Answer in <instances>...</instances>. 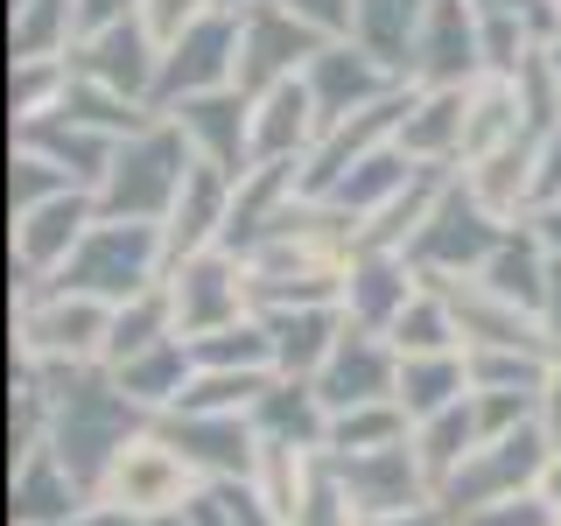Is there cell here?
Masks as SVG:
<instances>
[{"instance_id": "1", "label": "cell", "mask_w": 561, "mask_h": 526, "mask_svg": "<svg viewBox=\"0 0 561 526\" xmlns=\"http://www.w3.org/2000/svg\"><path fill=\"white\" fill-rule=\"evenodd\" d=\"M197 491H204V470L175 449V435H127L113 449V464H105L92 499L119 505L134 519H162V513H183Z\"/></svg>"}, {"instance_id": "2", "label": "cell", "mask_w": 561, "mask_h": 526, "mask_svg": "<svg viewBox=\"0 0 561 526\" xmlns=\"http://www.w3.org/2000/svg\"><path fill=\"white\" fill-rule=\"evenodd\" d=\"M337 484L351 499V513L358 519H386V513H421V505H435V484L428 470H421L414 456V435L408 443H386V449H358V456H337Z\"/></svg>"}, {"instance_id": "3", "label": "cell", "mask_w": 561, "mask_h": 526, "mask_svg": "<svg viewBox=\"0 0 561 526\" xmlns=\"http://www.w3.org/2000/svg\"><path fill=\"white\" fill-rule=\"evenodd\" d=\"M154 253H169V245H154V232L140 218H105L92 232L78 239V253L64 260V288L78 295H134L140 281H148Z\"/></svg>"}, {"instance_id": "4", "label": "cell", "mask_w": 561, "mask_h": 526, "mask_svg": "<svg viewBox=\"0 0 561 526\" xmlns=\"http://www.w3.org/2000/svg\"><path fill=\"white\" fill-rule=\"evenodd\" d=\"M393 351H373V330H344L337 351L323 358V373H316V393H323L330 414L344 408H365V400H393Z\"/></svg>"}, {"instance_id": "5", "label": "cell", "mask_w": 561, "mask_h": 526, "mask_svg": "<svg viewBox=\"0 0 561 526\" xmlns=\"http://www.w3.org/2000/svg\"><path fill=\"white\" fill-rule=\"evenodd\" d=\"M239 302H245V274L232 267V260H218V253H190L183 267H175L169 309H175V323L190 316V330H197V338H210V330H232Z\"/></svg>"}, {"instance_id": "6", "label": "cell", "mask_w": 561, "mask_h": 526, "mask_svg": "<svg viewBox=\"0 0 561 526\" xmlns=\"http://www.w3.org/2000/svg\"><path fill=\"white\" fill-rule=\"evenodd\" d=\"M28 338L35 351H99V338H113V316L99 309V295H78V288H57L43 309L28 316Z\"/></svg>"}, {"instance_id": "7", "label": "cell", "mask_w": 561, "mask_h": 526, "mask_svg": "<svg viewBox=\"0 0 561 526\" xmlns=\"http://www.w3.org/2000/svg\"><path fill=\"white\" fill-rule=\"evenodd\" d=\"M421 22H428V0H351V35L373 64H400Z\"/></svg>"}, {"instance_id": "8", "label": "cell", "mask_w": 561, "mask_h": 526, "mask_svg": "<svg viewBox=\"0 0 561 526\" xmlns=\"http://www.w3.org/2000/svg\"><path fill=\"white\" fill-rule=\"evenodd\" d=\"M84 232H92V225H84V204L57 190L49 204L22 210V260H28V267H57V274H64V260L78 253Z\"/></svg>"}, {"instance_id": "9", "label": "cell", "mask_w": 561, "mask_h": 526, "mask_svg": "<svg viewBox=\"0 0 561 526\" xmlns=\"http://www.w3.org/2000/svg\"><path fill=\"white\" fill-rule=\"evenodd\" d=\"M239 49L253 57V64L239 70V78H245V84H260V78H280V70L295 64L288 49H309V28L295 22V8H260L253 22L239 28Z\"/></svg>"}, {"instance_id": "10", "label": "cell", "mask_w": 561, "mask_h": 526, "mask_svg": "<svg viewBox=\"0 0 561 526\" xmlns=\"http://www.w3.org/2000/svg\"><path fill=\"white\" fill-rule=\"evenodd\" d=\"M190 22H204V0H154V8H148V35H154V43H175Z\"/></svg>"}, {"instance_id": "11", "label": "cell", "mask_w": 561, "mask_h": 526, "mask_svg": "<svg viewBox=\"0 0 561 526\" xmlns=\"http://www.w3.org/2000/svg\"><path fill=\"white\" fill-rule=\"evenodd\" d=\"M540 421H548V435L561 443V358H554V373H548V386H540Z\"/></svg>"}, {"instance_id": "12", "label": "cell", "mask_w": 561, "mask_h": 526, "mask_svg": "<svg viewBox=\"0 0 561 526\" xmlns=\"http://www.w3.org/2000/svg\"><path fill=\"white\" fill-rule=\"evenodd\" d=\"M70 526H148V519H134V513H119V505H105V499H92Z\"/></svg>"}, {"instance_id": "13", "label": "cell", "mask_w": 561, "mask_h": 526, "mask_svg": "<svg viewBox=\"0 0 561 526\" xmlns=\"http://www.w3.org/2000/svg\"><path fill=\"white\" fill-rule=\"evenodd\" d=\"M365 526H449V513H428V505H421V513H386V519H365Z\"/></svg>"}, {"instance_id": "14", "label": "cell", "mask_w": 561, "mask_h": 526, "mask_svg": "<svg viewBox=\"0 0 561 526\" xmlns=\"http://www.w3.org/2000/svg\"><path fill=\"white\" fill-rule=\"evenodd\" d=\"M540 245H554V253H561V197L540 210Z\"/></svg>"}]
</instances>
